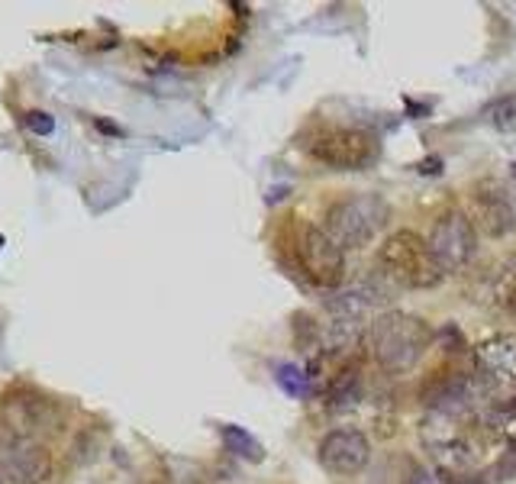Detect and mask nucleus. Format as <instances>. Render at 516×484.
Here are the masks:
<instances>
[{"mask_svg": "<svg viewBox=\"0 0 516 484\" xmlns=\"http://www.w3.org/2000/svg\"><path fill=\"white\" fill-rule=\"evenodd\" d=\"M432 346V330L423 316L407 310H385L368 323V352L381 371L407 375Z\"/></svg>", "mask_w": 516, "mask_h": 484, "instance_id": "obj_1", "label": "nucleus"}, {"mask_svg": "<svg viewBox=\"0 0 516 484\" xmlns=\"http://www.w3.org/2000/svg\"><path fill=\"white\" fill-rule=\"evenodd\" d=\"M381 275L407 291H430L442 281V269L430 252V242L413 230H397L378 246Z\"/></svg>", "mask_w": 516, "mask_h": 484, "instance_id": "obj_2", "label": "nucleus"}, {"mask_svg": "<svg viewBox=\"0 0 516 484\" xmlns=\"http://www.w3.org/2000/svg\"><path fill=\"white\" fill-rule=\"evenodd\" d=\"M391 207L381 194H352V197L336 200L326 210L323 230L330 233L342 249H365L368 242L378 239V233L385 230Z\"/></svg>", "mask_w": 516, "mask_h": 484, "instance_id": "obj_3", "label": "nucleus"}, {"mask_svg": "<svg viewBox=\"0 0 516 484\" xmlns=\"http://www.w3.org/2000/svg\"><path fill=\"white\" fill-rule=\"evenodd\" d=\"M294 259L313 285L339 288L346 281V249L323 226L297 224V230H294Z\"/></svg>", "mask_w": 516, "mask_h": 484, "instance_id": "obj_4", "label": "nucleus"}, {"mask_svg": "<svg viewBox=\"0 0 516 484\" xmlns=\"http://www.w3.org/2000/svg\"><path fill=\"white\" fill-rule=\"evenodd\" d=\"M307 152L332 171H362L381 155V142L375 132L358 126H332L316 132Z\"/></svg>", "mask_w": 516, "mask_h": 484, "instance_id": "obj_5", "label": "nucleus"}, {"mask_svg": "<svg viewBox=\"0 0 516 484\" xmlns=\"http://www.w3.org/2000/svg\"><path fill=\"white\" fill-rule=\"evenodd\" d=\"M426 242H430V252L442 269V275H452V271H462L475 259V252H478V230L471 226L468 214L448 210L432 224Z\"/></svg>", "mask_w": 516, "mask_h": 484, "instance_id": "obj_6", "label": "nucleus"}, {"mask_svg": "<svg viewBox=\"0 0 516 484\" xmlns=\"http://www.w3.org/2000/svg\"><path fill=\"white\" fill-rule=\"evenodd\" d=\"M475 371L487 397L516 400V336L501 333V336L484 339L475 349Z\"/></svg>", "mask_w": 516, "mask_h": 484, "instance_id": "obj_7", "label": "nucleus"}, {"mask_svg": "<svg viewBox=\"0 0 516 484\" xmlns=\"http://www.w3.org/2000/svg\"><path fill=\"white\" fill-rule=\"evenodd\" d=\"M320 469L332 478H352L368 469L371 461V439L355 426H336L320 439L316 449Z\"/></svg>", "mask_w": 516, "mask_h": 484, "instance_id": "obj_8", "label": "nucleus"}, {"mask_svg": "<svg viewBox=\"0 0 516 484\" xmlns=\"http://www.w3.org/2000/svg\"><path fill=\"white\" fill-rule=\"evenodd\" d=\"M471 226L478 233H484L487 239H503L516 230V210L510 204V197L491 181H481L471 191V210H468Z\"/></svg>", "mask_w": 516, "mask_h": 484, "instance_id": "obj_9", "label": "nucleus"}, {"mask_svg": "<svg viewBox=\"0 0 516 484\" xmlns=\"http://www.w3.org/2000/svg\"><path fill=\"white\" fill-rule=\"evenodd\" d=\"M223 439H226V446L240 455V459H246V461H262L265 459L262 443H258L252 433L242 430V426H223Z\"/></svg>", "mask_w": 516, "mask_h": 484, "instance_id": "obj_10", "label": "nucleus"}, {"mask_svg": "<svg viewBox=\"0 0 516 484\" xmlns=\"http://www.w3.org/2000/svg\"><path fill=\"white\" fill-rule=\"evenodd\" d=\"M277 385L285 388V394H291V397H310V391H313V378L303 375L297 365H291V361H285V365H277Z\"/></svg>", "mask_w": 516, "mask_h": 484, "instance_id": "obj_11", "label": "nucleus"}, {"mask_svg": "<svg viewBox=\"0 0 516 484\" xmlns=\"http://www.w3.org/2000/svg\"><path fill=\"white\" fill-rule=\"evenodd\" d=\"M491 123L501 132L516 130V94H503L497 104L491 107Z\"/></svg>", "mask_w": 516, "mask_h": 484, "instance_id": "obj_12", "label": "nucleus"}, {"mask_svg": "<svg viewBox=\"0 0 516 484\" xmlns=\"http://www.w3.org/2000/svg\"><path fill=\"white\" fill-rule=\"evenodd\" d=\"M26 126H30L32 132H39V136H49V132L55 130V120L46 110H32V114H26Z\"/></svg>", "mask_w": 516, "mask_h": 484, "instance_id": "obj_13", "label": "nucleus"}, {"mask_svg": "<svg viewBox=\"0 0 516 484\" xmlns=\"http://www.w3.org/2000/svg\"><path fill=\"white\" fill-rule=\"evenodd\" d=\"M403 484H439V478L432 475V471H426V469H413Z\"/></svg>", "mask_w": 516, "mask_h": 484, "instance_id": "obj_14", "label": "nucleus"}, {"mask_svg": "<svg viewBox=\"0 0 516 484\" xmlns=\"http://www.w3.org/2000/svg\"><path fill=\"white\" fill-rule=\"evenodd\" d=\"M513 310H516V297H513Z\"/></svg>", "mask_w": 516, "mask_h": 484, "instance_id": "obj_15", "label": "nucleus"}]
</instances>
